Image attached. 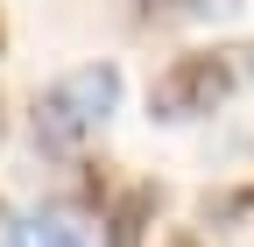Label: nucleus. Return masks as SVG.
I'll return each mask as SVG.
<instances>
[{"instance_id":"0eeeda50","label":"nucleus","mask_w":254,"mask_h":247,"mask_svg":"<svg viewBox=\"0 0 254 247\" xmlns=\"http://www.w3.org/2000/svg\"><path fill=\"white\" fill-rule=\"evenodd\" d=\"M0 43H7V28H0Z\"/></svg>"},{"instance_id":"20e7f679","label":"nucleus","mask_w":254,"mask_h":247,"mask_svg":"<svg viewBox=\"0 0 254 247\" xmlns=\"http://www.w3.org/2000/svg\"><path fill=\"white\" fill-rule=\"evenodd\" d=\"M7 247H85V240H78V226L43 219V212H36V219H21V226L7 233Z\"/></svg>"},{"instance_id":"f03ea898","label":"nucleus","mask_w":254,"mask_h":247,"mask_svg":"<svg viewBox=\"0 0 254 247\" xmlns=\"http://www.w3.org/2000/svg\"><path fill=\"white\" fill-rule=\"evenodd\" d=\"M113 106H120V71L113 64H85V71H71V78H57L43 99H36V141L43 148H78V141H92L113 120Z\"/></svg>"},{"instance_id":"7ed1b4c3","label":"nucleus","mask_w":254,"mask_h":247,"mask_svg":"<svg viewBox=\"0 0 254 247\" xmlns=\"http://www.w3.org/2000/svg\"><path fill=\"white\" fill-rule=\"evenodd\" d=\"M155 205H163V191L155 184H134L120 205H113V219H106V247H141L148 219H155Z\"/></svg>"},{"instance_id":"423d86ee","label":"nucleus","mask_w":254,"mask_h":247,"mask_svg":"<svg viewBox=\"0 0 254 247\" xmlns=\"http://www.w3.org/2000/svg\"><path fill=\"white\" fill-rule=\"evenodd\" d=\"M170 247H198V240H190V233H184V240H170Z\"/></svg>"},{"instance_id":"f257e3e1","label":"nucleus","mask_w":254,"mask_h":247,"mask_svg":"<svg viewBox=\"0 0 254 247\" xmlns=\"http://www.w3.org/2000/svg\"><path fill=\"white\" fill-rule=\"evenodd\" d=\"M240 85H254V50L247 43H226V50H190L155 78L148 106L155 120H198V113H219Z\"/></svg>"},{"instance_id":"39448f33","label":"nucleus","mask_w":254,"mask_h":247,"mask_svg":"<svg viewBox=\"0 0 254 247\" xmlns=\"http://www.w3.org/2000/svg\"><path fill=\"white\" fill-rule=\"evenodd\" d=\"M240 0H148L155 21H212V14H233Z\"/></svg>"}]
</instances>
